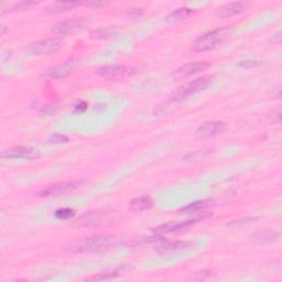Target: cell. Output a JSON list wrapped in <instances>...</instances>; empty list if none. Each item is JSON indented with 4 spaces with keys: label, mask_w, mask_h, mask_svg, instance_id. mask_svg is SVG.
<instances>
[{
    "label": "cell",
    "mask_w": 282,
    "mask_h": 282,
    "mask_svg": "<svg viewBox=\"0 0 282 282\" xmlns=\"http://www.w3.org/2000/svg\"><path fill=\"white\" fill-rule=\"evenodd\" d=\"M67 141H69V138H67L65 134H62V133L52 134V136L50 137V139H49L50 144H56V145L66 144Z\"/></svg>",
    "instance_id": "obj_25"
},
{
    "label": "cell",
    "mask_w": 282,
    "mask_h": 282,
    "mask_svg": "<svg viewBox=\"0 0 282 282\" xmlns=\"http://www.w3.org/2000/svg\"><path fill=\"white\" fill-rule=\"evenodd\" d=\"M153 206V201L149 196L136 197L129 202V209L133 212H144V210L150 209Z\"/></svg>",
    "instance_id": "obj_15"
},
{
    "label": "cell",
    "mask_w": 282,
    "mask_h": 282,
    "mask_svg": "<svg viewBox=\"0 0 282 282\" xmlns=\"http://www.w3.org/2000/svg\"><path fill=\"white\" fill-rule=\"evenodd\" d=\"M83 181H66V182L56 183L49 185L48 188L38 193V196L40 197H54L60 195H66L69 193L76 191L77 188L82 187Z\"/></svg>",
    "instance_id": "obj_6"
},
{
    "label": "cell",
    "mask_w": 282,
    "mask_h": 282,
    "mask_svg": "<svg viewBox=\"0 0 282 282\" xmlns=\"http://www.w3.org/2000/svg\"><path fill=\"white\" fill-rule=\"evenodd\" d=\"M230 30L228 28H220L215 30L209 31L205 35L197 38L193 43L192 49L196 52H204L216 48L218 44L226 40V38L229 36Z\"/></svg>",
    "instance_id": "obj_1"
},
{
    "label": "cell",
    "mask_w": 282,
    "mask_h": 282,
    "mask_svg": "<svg viewBox=\"0 0 282 282\" xmlns=\"http://www.w3.org/2000/svg\"><path fill=\"white\" fill-rule=\"evenodd\" d=\"M210 214L212 213L208 212V210H203L199 216H196L194 218H190V220H187L183 222H170V223H167V224L159 226L157 227V228L153 229V233H155L157 235L178 233V231L190 228L191 226L196 224V223L203 221L206 217H208Z\"/></svg>",
    "instance_id": "obj_3"
},
{
    "label": "cell",
    "mask_w": 282,
    "mask_h": 282,
    "mask_svg": "<svg viewBox=\"0 0 282 282\" xmlns=\"http://www.w3.org/2000/svg\"><path fill=\"white\" fill-rule=\"evenodd\" d=\"M119 275L118 271H113V272H105V273H99V275L92 276L90 278H87L86 280L88 281H99V280H108L113 279V278H116Z\"/></svg>",
    "instance_id": "obj_24"
},
{
    "label": "cell",
    "mask_w": 282,
    "mask_h": 282,
    "mask_svg": "<svg viewBox=\"0 0 282 282\" xmlns=\"http://www.w3.org/2000/svg\"><path fill=\"white\" fill-rule=\"evenodd\" d=\"M115 243L113 236H94L87 237L77 242L72 247L75 252H96L111 248Z\"/></svg>",
    "instance_id": "obj_2"
},
{
    "label": "cell",
    "mask_w": 282,
    "mask_h": 282,
    "mask_svg": "<svg viewBox=\"0 0 282 282\" xmlns=\"http://www.w3.org/2000/svg\"><path fill=\"white\" fill-rule=\"evenodd\" d=\"M84 5H87V6H97V7H98V6L105 5V3H104V2H98V1L96 2V1H95V2H85V3H84Z\"/></svg>",
    "instance_id": "obj_30"
},
{
    "label": "cell",
    "mask_w": 282,
    "mask_h": 282,
    "mask_svg": "<svg viewBox=\"0 0 282 282\" xmlns=\"http://www.w3.org/2000/svg\"><path fill=\"white\" fill-rule=\"evenodd\" d=\"M248 7H249V2L247 1L230 2L220 8L217 11V16L220 18H231V17L241 15Z\"/></svg>",
    "instance_id": "obj_11"
},
{
    "label": "cell",
    "mask_w": 282,
    "mask_h": 282,
    "mask_svg": "<svg viewBox=\"0 0 282 282\" xmlns=\"http://www.w3.org/2000/svg\"><path fill=\"white\" fill-rule=\"evenodd\" d=\"M278 238H279V235H278V233H276V231L266 230L257 233L252 239H254L256 243L262 244V245H267V244L275 243Z\"/></svg>",
    "instance_id": "obj_18"
},
{
    "label": "cell",
    "mask_w": 282,
    "mask_h": 282,
    "mask_svg": "<svg viewBox=\"0 0 282 282\" xmlns=\"http://www.w3.org/2000/svg\"><path fill=\"white\" fill-rule=\"evenodd\" d=\"M213 151L210 149H204V150H197L195 152H191L187 154L184 157L185 161H197V160H201L205 157H207Z\"/></svg>",
    "instance_id": "obj_22"
},
{
    "label": "cell",
    "mask_w": 282,
    "mask_h": 282,
    "mask_svg": "<svg viewBox=\"0 0 282 282\" xmlns=\"http://www.w3.org/2000/svg\"><path fill=\"white\" fill-rule=\"evenodd\" d=\"M142 15H144V10L140 9V8H132V9H129L125 14L126 17H128V18H132V19L140 18Z\"/></svg>",
    "instance_id": "obj_27"
},
{
    "label": "cell",
    "mask_w": 282,
    "mask_h": 282,
    "mask_svg": "<svg viewBox=\"0 0 282 282\" xmlns=\"http://www.w3.org/2000/svg\"><path fill=\"white\" fill-rule=\"evenodd\" d=\"M70 72H71V66L69 65V63H65V64L54 66L53 69L49 70L48 72H46L45 76L57 79V78H63L67 76V75L70 74Z\"/></svg>",
    "instance_id": "obj_19"
},
{
    "label": "cell",
    "mask_w": 282,
    "mask_h": 282,
    "mask_svg": "<svg viewBox=\"0 0 282 282\" xmlns=\"http://www.w3.org/2000/svg\"><path fill=\"white\" fill-rule=\"evenodd\" d=\"M35 3L36 2H33V1H20V2L15 3V5L11 7L10 10H23V9H27L29 6L35 5Z\"/></svg>",
    "instance_id": "obj_28"
},
{
    "label": "cell",
    "mask_w": 282,
    "mask_h": 282,
    "mask_svg": "<svg viewBox=\"0 0 282 282\" xmlns=\"http://www.w3.org/2000/svg\"><path fill=\"white\" fill-rule=\"evenodd\" d=\"M257 65H259V62L257 61H244L239 64L241 67H246V69H251V67H255Z\"/></svg>",
    "instance_id": "obj_29"
},
{
    "label": "cell",
    "mask_w": 282,
    "mask_h": 282,
    "mask_svg": "<svg viewBox=\"0 0 282 282\" xmlns=\"http://www.w3.org/2000/svg\"><path fill=\"white\" fill-rule=\"evenodd\" d=\"M212 82H213V76L206 75V76L199 77L194 79V81L185 84V85L180 87L178 92L175 93V95L173 96V100H181V99L190 97V96L194 94H197V93L206 90V88L212 84Z\"/></svg>",
    "instance_id": "obj_4"
},
{
    "label": "cell",
    "mask_w": 282,
    "mask_h": 282,
    "mask_svg": "<svg viewBox=\"0 0 282 282\" xmlns=\"http://www.w3.org/2000/svg\"><path fill=\"white\" fill-rule=\"evenodd\" d=\"M88 105L85 100H77L76 103L73 105V113H84L87 111Z\"/></svg>",
    "instance_id": "obj_26"
},
{
    "label": "cell",
    "mask_w": 282,
    "mask_h": 282,
    "mask_svg": "<svg viewBox=\"0 0 282 282\" xmlns=\"http://www.w3.org/2000/svg\"><path fill=\"white\" fill-rule=\"evenodd\" d=\"M1 157L10 160H37L40 157V153L37 149L31 148V147L16 146L3 151Z\"/></svg>",
    "instance_id": "obj_8"
},
{
    "label": "cell",
    "mask_w": 282,
    "mask_h": 282,
    "mask_svg": "<svg viewBox=\"0 0 282 282\" xmlns=\"http://www.w3.org/2000/svg\"><path fill=\"white\" fill-rule=\"evenodd\" d=\"M193 244L194 243L188 241H174V242L162 241L161 244H159L158 251L160 254H172V252L188 249V248L193 246Z\"/></svg>",
    "instance_id": "obj_12"
},
{
    "label": "cell",
    "mask_w": 282,
    "mask_h": 282,
    "mask_svg": "<svg viewBox=\"0 0 282 282\" xmlns=\"http://www.w3.org/2000/svg\"><path fill=\"white\" fill-rule=\"evenodd\" d=\"M102 213L97 212V210H91L86 214H84L81 217L76 221L77 226H85V227H91V226H97L103 221Z\"/></svg>",
    "instance_id": "obj_14"
},
{
    "label": "cell",
    "mask_w": 282,
    "mask_h": 282,
    "mask_svg": "<svg viewBox=\"0 0 282 282\" xmlns=\"http://www.w3.org/2000/svg\"><path fill=\"white\" fill-rule=\"evenodd\" d=\"M63 46V42L57 38H46L28 46L27 52L31 56H49L57 52Z\"/></svg>",
    "instance_id": "obj_5"
},
{
    "label": "cell",
    "mask_w": 282,
    "mask_h": 282,
    "mask_svg": "<svg viewBox=\"0 0 282 282\" xmlns=\"http://www.w3.org/2000/svg\"><path fill=\"white\" fill-rule=\"evenodd\" d=\"M128 72V69L124 65H117V64H109L99 67L97 70V74L99 76L105 78H116L119 76H123Z\"/></svg>",
    "instance_id": "obj_13"
},
{
    "label": "cell",
    "mask_w": 282,
    "mask_h": 282,
    "mask_svg": "<svg viewBox=\"0 0 282 282\" xmlns=\"http://www.w3.org/2000/svg\"><path fill=\"white\" fill-rule=\"evenodd\" d=\"M115 30L113 28H103L99 29V30H95L92 32V37L96 38V39H107V38H111L113 36Z\"/></svg>",
    "instance_id": "obj_23"
},
{
    "label": "cell",
    "mask_w": 282,
    "mask_h": 282,
    "mask_svg": "<svg viewBox=\"0 0 282 282\" xmlns=\"http://www.w3.org/2000/svg\"><path fill=\"white\" fill-rule=\"evenodd\" d=\"M75 215V210L72 208H67V207H63V208H58L54 212V217L56 218L58 221H67L73 218Z\"/></svg>",
    "instance_id": "obj_21"
},
{
    "label": "cell",
    "mask_w": 282,
    "mask_h": 282,
    "mask_svg": "<svg viewBox=\"0 0 282 282\" xmlns=\"http://www.w3.org/2000/svg\"><path fill=\"white\" fill-rule=\"evenodd\" d=\"M212 204V201L210 200H202L194 202V203H191L190 205L185 206L182 209L180 210L181 213L185 214H191V213H202V210H206V208Z\"/></svg>",
    "instance_id": "obj_17"
},
{
    "label": "cell",
    "mask_w": 282,
    "mask_h": 282,
    "mask_svg": "<svg viewBox=\"0 0 282 282\" xmlns=\"http://www.w3.org/2000/svg\"><path fill=\"white\" fill-rule=\"evenodd\" d=\"M194 10L191 9V8H187V7H182V8H179V9L174 10L173 12H171V14L168 16V20L169 21H180V20H183V19H187L188 17H190Z\"/></svg>",
    "instance_id": "obj_20"
},
{
    "label": "cell",
    "mask_w": 282,
    "mask_h": 282,
    "mask_svg": "<svg viewBox=\"0 0 282 282\" xmlns=\"http://www.w3.org/2000/svg\"><path fill=\"white\" fill-rule=\"evenodd\" d=\"M210 64L208 62L205 61H196V62H190L187 63L182 66H180L178 70H175L174 75L178 78H184L192 76V75L197 74L202 72V71L207 70Z\"/></svg>",
    "instance_id": "obj_9"
},
{
    "label": "cell",
    "mask_w": 282,
    "mask_h": 282,
    "mask_svg": "<svg viewBox=\"0 0 282 282\" xmlns=\"http://www.w3.org/2000/svg\"><path fill=\"white\" fill-rule=\"evenodd\" d=\"M79 5L81 3L76 1H56L46 8V12H49V14H61V12L72 10L74 7Z\"/></svg>",
    "instance_id": "obj_16"
},
{
    "label": "cell",
    "mask_w": 282,
    "mask_h": 282,
    "mask_svg": "<svg viewBox=\"0 0 282 282\" xmlns=\"http://www.w3.org/2000/svg\"><path fill=\"white\" fill-rule=\"evenodd\" d=\"M90 23V21L86 18H73V19H67L63 20L54 24L52 28V32L56 36H69L73 35V33L77 32L79 30H83L87 24Z\"/></svg>",
    "instance_id": "obj_7"
},
{
    "label": "cell",
    "mask_w": 282,
    "mask_h": 282,
    "mask_svg": "<svg viewBox=\"0 0 282 282\" xmlns=\"http://www.w3.org/2000/svg\"><path fill=\"white\" fill-rule=\"evenodd\" d=\"M226 128L225 123L223 121H206L203 125H201L196 130V134L202 138H210L215 137L217 134L222 133Z\"/></svg>",
    "instance_id": "obj_10"
}]
</instances>
